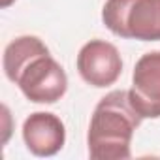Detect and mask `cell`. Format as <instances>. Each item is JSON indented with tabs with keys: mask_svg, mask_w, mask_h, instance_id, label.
<instances>
[{
	"mask_svg": "<svg viewBox=\"0 0 160 160\" xmlns=\"http://www.w3.org/2000/svg\"><path fill=\"white\" fill-rule=\"evenodd\" d=\"M49 49L45 47V43L36 38V36H21L15 38L4 51V72L6 77L13 83L19 72L36 57L40 55H47Z\"/></svg>",
	"mask_w": 160,
	"mask_h": 160,
	"instance_id": "7",
	"label": "cell"
},
{
	"mask_svg": "<svg viewBox=\"0 0 160 160\" xmlns=\"http://www.w3.org/2000/svg\"><path fill=\"white\" fill-rule=\"evenodd\" d=\"M143 117L130 100L128 91H113L106 94L94 108L89 126V154L94 160H124L130 158V143Z\"/></svg>",
	"mask_w": 160,
	"mask_h": 160,
	"instance_id": "1",
	"label": "cell"
},
{
	"mask_svg": "<svg viewBox=\"0 0 160 160\" xmlns=\"http://www.w3.org/2000/svg\"><path fill=\"white\" fill-rule=\"evenodd\" d=\"M130 100L143 119L160 117V51L145 53L134 68Z\"/></svg>",
	"mask_w": 160,
	"mask_h": 160,
	"instance_id": "5",
	"label": "cell"
},
{
	"mask_svg": "<svg viewBox=\"0 0 160 160\" xmlns=\"http://www.w3.org/2000/svg\"><path fill=\"white\" fill-rule=\"evenodd\" d=\"M102 21L115 36L158 42L160 0H108L102 10Z\"/></svg>",
	"mask_w": 160,
	"mask_h": 160,
	"instance_id": "2",
	"label": "cell"
},
{
	"mask_svg": "<svg viewBox=\"0 0 160 160\" xmlns=\"http://www.w3.org/2000/svg\"><path fill=\"white\" fill-rule=\"evenodd\" d=\"M13 83L34 104H55L68 89V77L64 68L47 53L32 58Z\"/></svg>",
	"mask_w": 160,
	"mask_h": 160,
	"instance_id": "3",
	"label": "cell"
},
{
	"mask_svg": "<svg viewBox=\"0 0 160 160\" xmlns=\"http://www.w3.org/2000/svg\"><path fill=\"white\" fill-rule=\"evenodd\" d=\"M23 139L27 149L36 156L57 154L66 141L64 122L47 111H36L23 122Z\"/></svg>",
	"mask_w": 160,
	"mask_h": 160,
	"instance_id": "6",
	"label": "cell"
},
{
	"mask_svg": "<svg viewBox=\"0 0 160 160\" xmlns=\"http://www.w3.org/2000/svg\"><path fill=\"white\" fill-rule=\"evenodd\" d=\"M77 72L92 87L104 89L113 85L122 72L119 49L106 40H91L77 55Z\"/></svg>",
	"mask_w": 160,
	"mask_h": 160,
	"instance_id": "4",
	"label": "cell"
}]
</instances>
